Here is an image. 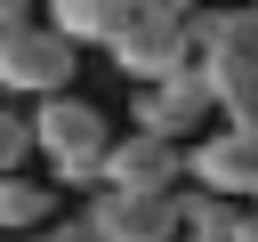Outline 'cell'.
Wrapping results in <instances>:
<instances>
[{"label": "cell", "instance_id": "cell-1", "mask_svg": "<svg viewBox=\"0 0 258 242\" xmlns=\"http://www.w3.org/2000/svg\"><path fill=\"white\" fill-rule=\"evenodd\" d=\"M113 137H121V129H113L89 97H48V105H32V153L48 161L56 186H105Z\"/></svg>", "mask_w": 258, "mask_h": 242}, {"label": "cell", "instance_id": "cell-2", "mask_svg": "<svg viewBox=\"0 0 258 242\" xmlns=\"http://www.w3.org/2000/svg\"><path fill=\"white\" fill-rule=\"evenodd\" d=\"M105 56H113V73H121V81H137V89H161V81H177V73H194V65H202V56H194V40H185V8H137Z\"/></svg>", "mask_w": 258, "mask_h": 242}, {"label": "cell", "instance_id": "cell-3", "mask_svg": "<svg viewBox=\"0 0 258 242\" xmlns=\"http://www.w3.org/2000/svg\"><path fill=\"white\" fill-rule=\"evenodd\" d=\"M73 73H81V56H73L48 24H24V32L0 40V97L48 105V97H73Z\"/></svg>", "mask_w": 258, "mask_h": 242}, {"label": "cell", "instance_id": "cell-4", "mask_svg": "<svg viewBox=\"0 0 258 242\" xmlns=\"http://www.w3.org/2000/svg\"><path fill=\"white\" fill-rule=\"evenodd\" d=\"M185 177H194V194L258 210V129H210V137H194L185 145Z\"/></svg>", "mask_w": 258, "mask_h": 242}, {"label": "cell", "instance_id": "cell-5", "mask_svg": "<svg viewBox=\"0 0 258 242\" xmlns=\"http://www.w3.org/2000/svg\"><path fill=\"white\" fill-rule=\"evenodd\" d=\"M81 226L97 242H177V202L169 194H113V186H97Z\"/></svg>", "mask_w": 258, "mask_h": 242}, {"label": "cell", "instance_id": "cell-6", "mask_svg": "<svg viewBox=\"0 0 258 242\" xmlns=\"http://www.w3.org/2000/svg\"><path fill=\"white\" fill-rule=\"evenodd\" d=\"M105 186L113 194H177L185 186V145H161L145 129H121L105 153Z\"/></svg>", "mask_w": 258, "mask_h": 242}, {"label": "cell", "instance_id": "cell-7", "mask_svg": "<svg viewBox=\"0 0 258 242\" xmlns=\"http://www.w3.org/2000/svg\"><path fill=\"white\" fill-rule=\"evenodd\" d=\"M210 113H218V105H210L202 65H194V73H177V81H161V89H137L129 129H145V137H161V145H185V129H202Z\"/></svg>", "mask_w": 258, "mask_h": 242}, {"label": "cell", "instance_id": "cell-8", "mask_svg": "<svg viewBox=\"0 0 258 242\" xmlns=\"http://www.w3.org/2000/svg\"><path fill=\"white\" fill-rule=\"evenodd\" d=\"M129 16H137V0H48V16H40V24L81 56V48H113Z\"/></svg>", "mask_w": 258, "mask_h": 242}, {"label": "cell", "instance_id": "cell-9", "mask_svg": "<svg viewBox=\"0 0 258 242\" xmlns=\"http://www.w3.org/2000/svg\"><path fill=\"white\" fill-rule=\"evenodd\" d=\"M202 89L226 113V129H258V56H234V48L202 56Z\"/></svg>", "mask_w": 258, "mask_h": 242}, {"label": "cell", "instance_id": "cell-10", "mask_svg": "<svg viewBox=\"0 0 258 242\" xmlns=\"http://www.w3.org/2000/svg\"><path fill=\"white\" fill-rule=\"evenodd\" d=\"M48 218H56V194H48V186H32L24 169L0 177V242H32Z\"/></svg>", "mask_w": 258, "mask_h": 242}, {"label": "cell", "instance_id": "cell-11", "mask_svg": "<svg viewBox=\"0 0 258 242\" xmlns=\"http://www.w3.org/2000/svg\"><path fill=\"white\" fill-rule=\"evenodd\" d=\"M177 202V234H194V242H234V226H242V210L234 202H218V194H169Z\"/></svg>", "mask_w": 258, "mask_h": 242}, {"label": "cell", "instance_id": "cell-12", "mask_svg": "<svg viewBox=\"0 0 258 242\" xmlns=\"http://www.w3.org/2000/svg\"><path fill=\"white\" fill-rule=\"evenodd\" d=\"M24 153H32V113L0 105V177H16V169H24Z\"/></svg>", "mask_w": 258, "mask_h": 242}, {"label": "cell", "instance_id": "cell-13", "mask_svg": "<svg viewBox=\"0 0 258 242\" xmlns=\"http://www.w3.org/2000/svg\"><path fill=\"white\" fill-rule=\"evenodd\" d=\"M218 48H234V56H258V8H226V40Z\"/></svg>", "mask_w": 258, "mask_h": 242}, {"label": "cell", "instance_id": "cell-14", "mask_svg": "<svg viewBox=\"0 0 258 242\" xmlns=\"http://www.w3.org/2000/svg\"><path fill=\"white\" fill-rule=\"evenodd\" d=\"M32 242H97V234H89V226H81V218H48V226H40V234H32Z\"/></svg>", "mask_w": 258, "mask_h": 242}, {"label": "cell", "instance_id": "cell-15", "mask_svg": "<svg viewBox=\"0 0 258 242\" xmlns=\"http://www.w3.org/2000/svg\"><path fill=\"white\" fill-rule=\"evenodd\" d=\"M24 24H40V16H32L24 0H0V40H8V32H24Z\"/></svg>", "mask_w": 258, "mask_h": 242}, {"label": "cell", "instance_id": "cell-16", "mask_svg": "<svg viewBox=\"0 0 258 242\" xmlns=\"http://www.w3.org/2000/svg\"><path fill=\"white\" fill-rule=\"evenodd\" d=\"M177 242H194V234H177Z\"/></svg>", "mask_w": 258, "mask_h": 242}]
</instances>
